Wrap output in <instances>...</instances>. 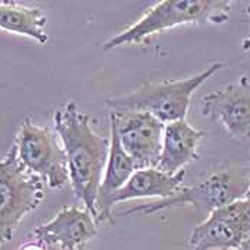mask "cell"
<instances>
[{"instance_id": "obj_3", "label": "cell", "mask_w": 250, "mask_h": 250, "mask_svg": "<svg viewBox=\"0 0 250 250\" xmlns=\"http://www.w3.org/2000/svg\"><path fill=\"white\" fill-rule=\"evenodd\" d=\"M222 67L225 62H214L193 76L145 83L130 93L107 99V106L110 112H146L165 125L185 120L194 92Z\"/></svg>"}, {"instance_id": "obj_2", "label": "cell", "mask_w": 250, "mask_h": 250, "mask_svg": "<svg viewBox=\"0 0 250 250\" xmlns=\"http://www.w3.org/2000/svg\"><path fill=\"white\" fill-rule=\"evenodd\" d=\"M228 0H163L152 6L127 29L103 43V50H113L125 44H140L169 29L186 24H220L230 16Z\"/></svg>"}, {"instance_id": "obj_10", "label": "cell", "mask_w": 250, "mask_h": 250, "mask_svg": "<svg viewBox=\"0 0 250 250\" xmlns=\"http://www.w3.org/2000/svg\"><path fill=\"white\" fill-rule=\"evenodd\" d=\"M96 217L86 208L66 206L47 223L33 230L35 240L58 250H79L97 233Z\"/></svg>"}, {"instance_id": "obj_19", "label": "cell", "mask_w": 250, "mask_h": 250, "mask_svg": "<svg viewBox=\"0 0 250 250\" xmlns=\"http://www.w3.org/2000/svg\"><path fill=\"white\" fill-rule=\"evenodd\" d=\"M79 250H83V248H82V249H79Z\"/></svg>"}, {"instance_id": "obj_8", "label": "cell", "mask_w": 250, "mask_h": 250, "mask_svg": "<svg viewBox=\"0 0 250 250\" xmlns=\"http://www.w3.org/2000/svg\"><path fill=\"white\" fill-rule=\"evenodd\" d=\"M109 120L137 169L157 166L165 133L163 122L146 112H110Z\"/></svg>"}, {"instance_id": "obj_9", "label": "cell", "mask_w": 250, "mask_h": 250, "mask_svg": "<svg viewBox=\"0 0 250 250\" xmlns=\"http://www.w3.org/2000/svg\"><path fill=\"white\" fill-rule=\"evenodd\" d=\"M203 116L219 122L236 139L250 137V79L240 76L202 99Z\"/></svg>"}, {"instance_id": "obj_15", "label": "cell", "mask_w": 250, "mask_h": 250, "mask_svg": "<svg viewBox=\"0 0 250 250\" xmlns=\"http://www.w3.org/2000/svg\"><path fill=\"white\" fill-rule=\"evenodd\" d=\"M18 250H49V246L35 240V242H27V243L21 245Z\"/></svg>"}, {"instance_id": "obj_13", "label": "cell", "mask_w": 250, "mask_h": 250, "mask_svg": "<svg viewBox=\"0 0 250 250\" xmlns=\"http://www.w3.org/2000/svg\"><path fill=\"white\" fill-rule=\"evenodd\" d=\"M47 18L39 7L24 6L19 1H0V29L9 33L33 39L40 44L47 43Z\"/></svg>"}, {"instance_id": "obj_7", "label": "cell", "mask_w": 250, "mask_h": 250, "mask_svg": "<svg viewBox=\"0 0 250 250\" xmlns=\"http://www.w3.org/2000/svg\"><path fill=\"white\" fill-rule=\"evenodd\" d=\"M250 234V197L216 209L189 234L192 250H237Z\"/></svg>"}, {"instance_id": "obj_6", "label": "cell", "mask_w": 250, "mask_h": 250, "mask_svg": "<svg viewBox=\"0 0 250 250\" xmlns=\"http://www.w3.org/2000/svg\"><path fill=\"white\" fill-rule=\"evenodd\" d=\"M13 145L23 167L42 179L47 188L63 189L70 183L64 149L50 129L26 119Z\"/></svg>"}, {"instance_id": "obj_5", "label": "cell", "mask_w": 250, "mask_h": 250, "mask_svg": "<svg viewBox=\"0 0 250 250\" xmlns=\"http://www.w3.org/2000/svg\"><path fill=\"white\" fill-rule=\"evenodd\" d=\"M44 199V183L23 167L12 145L0 160V249L7 245L21 220Z\"/></svg>"}, {"instance_id": "obj_18", "label": "cell", "mask_w": 250, "mask_h": 250, "mask_svg": "<svg viewBox=\"0 0 250 250\" xmlns=\"http://www.w3.org/2000/svg\"><path fill=\"white\" fill-rule=\"evenodd\" d=\"M248 197H250V186H249V192H248Z\"/></svg>"}, {"instance_id": "obj_4", "label": "cell", "mask_w": 250, "mask_h": 250, "mask_svg": "<svg viewBox=\"0 0 250 250\" xmlns=\"http://www.w3.org/2000/svg\"><path fill=\"white\" fill-rule=\"evenodd\" d=\"M249 186L250 167L231 166L213 172L196 185L182 186L177 192L166 199L133 206L132 209L120 214H153L172 208L189 205L199 213L209 216L216 209L248 197Z\"/></svg>"}, {"instance_id": "obj_12", "label": "cell", "mask_w": 250, "mask_h": 250, "mask_svg": "<svg viewBox=\"0 0 250 250\" xmlns=\"http://www.w3.org/2000/svg\"><path fill=\"white\" fill-rule=\"evenodd\" d=\"M205 132L194 129L185 120L165 125L162 153L156 169L169 174H177L197 159V150Z\"/></svg>"}, {"instance_id": "obj_14", "label": "cell", "mask_w": 250, "mask_h": 250, "mask_svg": "<svg viewBox=\"0 0 250 250\" xmlns=\"http://www.w3.org/2000/svg\"><path fill=\"white\" fill-rule=\"evenodd\" d=\"M110 149L107 156V163L104 167V173L102 179V185L99 189L96 202L97 216L104 208L106 202L112 194H115L119 189H122L126 182L132 177V174L137 170L135 162L132 157L125 152L123 146L120 145L119 136L116 133L115 127L110 126Z\"/></svg>"}, {"instance_id": "obj_1", "label": "cell", "mask_w": 250, "mask_h": 250, "mask_svg": "<svg viewBox=\"0 0 250 250\" xmlns=\"http://www.w3.org/2000/svg\"><path fill=\"white\" fill-rule=\"evenodd\" d=\"M53 123L66 153L73 193L97 220V194L107 163L110 137L99 135L93 117L83 113L75 102L60 106L53 115Z\"/></svg>"}, {"instance_id": "obj_16", "label": "cell", "mask_w": 250, "mask_h": 250, "mask_svg": "<svg viewBox=\"0 0 250 250\" xmlns=\"http://www.w3.org/2000/svg\"><path fill=\"white\" fill-rule=\"evenodd\" d=\"M246 12H248V15L250 16V6H248ZM242 49H243V52H249L250 50V35H249V38H246L245 40H243V43H242Z\"/></svg>"}, {"instance_id": "obj_11", "label": "cell", "mask_w": 250, "mask_h": 250, "mask_svg": "<svg viewBox=\"0 0 250 250\" xmlns=\"http://www.w3.org/2000/svg\"><path fill=\"white\" fill-rule=\"evenodd\" d=\"M185 176V170L177 174H169L160 172L156 167L137 169L126 182V185L109 197L104 208L97 216V222L113 223V208L119 203L136 199H166L172 196L183 186Z\"/></svg>"}, {"instance_id": "obj_17", "label": "cell", "mask_w": 250, "mask_h": 250, "mask_svg": "<svg viewBox=\"0 0 250 250\" xmlns=\"http://www.w3.org/2000/svg\"><path fill=\"white\" fill-rule=\"evenodd\" d=\"M237 250H250V234L246 237V239H245V242L240 245V248H239Z\"/></svg>"}]
</instances>
